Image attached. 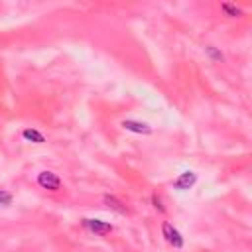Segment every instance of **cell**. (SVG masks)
<instances>
[{
	"instance_id": "30bf717a",
	"label": "cell",
	"mask_w": 252,
	"mask_h": 252,
	"mask_svg": "<svg viewBox=\"0 0 252 252\" xmlns=\"http://www.w3.org/2000/svg\"><path fill=\"white\" fill-rule=\"evenodd\" d=\"M152 203H154V207H156L159 213H165V207L161 205V199H159V195H156V193H154V195H152Z\"/></svg>"
},
{
	"instance_id": "9c48e42d",
	"label": "cell",
	"mask_w": 252,
	"mask_h": 252,
	"mask_svg": "<svg viewBox=\"0 0 252 252\" xmlns=\"http://www.w3.org/2000/svg\"><path fill=\"white\" fill-rule=\"evenodd\" d=\"M12 201H14L12 193H10V191H6V189H0V207H10V205H12Z\"/></svg>"
},
{
	"instance_id": "3957f363",
	"label": "cell",
	"mask_w": 252,
	"mask_h": 252,
	"mask_svg": "<svg viewBox=\"0 0 252 252\" xmlns=\"http://www.w3.org/2000/svg\"><path fill=\"white\" fill-rule=\"evenodd\" d=\"M37 185L43 187V189H49V191H57L61 187V179L53 171H41L37 175Z\"/></svg>"
},
{
	"instance_id": "52a82bcc",
	"label": "cell",
	"mask_w": 252,
	"mask_h": 252,
	"mask_svg": "<svg viewBox=\"0 0 252 252\" xmlns=\"http://www.w3.org/2000/svg\"><path fill=\"white\" fill-rule=\"evenodd\" d=\"M104 205H108L110 209H114V211H118V213H122V215L128 213V209H126L116 197H112V195H104Z\"/></svg>"
},
{
	"instance_id": "7a4b0ae2",
	"label": "cell",
	"mask_w": 252,
	"mask_h": 252,
	"mask_svg": "<svg viewBox=\"0 0 252 252\" xmlns=\"http://www.w3.org/2000/svg\"><path fill=\"white\" fill-rule=\"evenodd\" d=\"M81 224H83L89 232L98 234V236L112 232V224H108V222H104V220H100V219H83Z\"/></svg>"
},
{
	"instance_id": "8fae6325",
	"label": "cell",
	"mask_w": 252,
	"mask_h": 252,
	"mask_svg": "<svg viewBox=\"0 0 252 252\" xmlns=\"http://www.w3.org/2000/svg\"><path fill=\"white\" fill-rule=\"evenodd\" d=\"M207 53H209L213 59H217V61H222V53H219V51H217L213 45H209V47H207Z\"/></svg>"
},
{
	"instance_id": "6da1fadb",
	"label": "cell",
	"mask_w": 252,
	"mask_h": 252,
	"mask_svg": "<svg viewBox=\"0 0 252 252\" xmlns=\"http://www.w3.org/2000/svg\"><path fill=\"white\" fill-rule=\"evenodd\" d=\"M161 234H163L165 242H167V244H171L173 248H183L185 240H183L181 232H179L171 222H167V220H165V222L161 224Z\"/></svg>"
},
{
	"instance_id": "8992f818",
	"label": "cell",
	"mask_w": 252,
	"mask_h": 252,
	"mask_svg": "<svg viewBox=\"0 0 252 252\" xmlns=\"http://www.w3.org/2000/svg\"><path fill=\"white\" fill-rule=\"evenodd\" d=\"M22 138L28 140V142H33V144H43L45 142V136L41 132H37L35 128H26L22 130Z\"/></svg>"
},
{
	"instance_id": "277c9868",
	"label": "cell",
	"mask_w": 252,
	"mask_h": 252,
	"mask_svg": "<svg viewBox=\"0 0 252 252\" xmlns=\"http://www.w3.org/2000/svg\"><path fill=\"white\" fill-rule=\"evenodd\" d=\"M195 183H197V173H195V171H183V173L173 181V187H175L177 191H187V189H191Z\"/></svg>"
},
{
	"instance_id": "5b68a950",
	"label": "cell",
	"mask_w": 252,
	"mask_h": 252,
	"mask_svg": "<svg viewBox=\"0 0 252 252\" xmlns=\"http://www.w3.org/2000/svg\"><path fill=\"white\" fill-rule=\"evenodd\" d=\"M122 128L128 130V132H134V134H152V126L146 124V122H140V120H122Z\"/></svg>"
},
{
	"instance_id": "ba28073f",
	"label": "cell",
	"mask_w": 252,
	"mask_h": 252,
	"mask_svg": "<svg viewBox=\"0 0 252 252\" xmlns=\"http://www.w3.org/2000/svg\"><path fill=\"white\" fill-rule=\"evenodd\" d=\"M220 10H222L228 18H238V16H242V10H240L238 6H234V4H230V2H222V4H220Z\"/></svg>"
}]
</instances>
